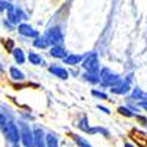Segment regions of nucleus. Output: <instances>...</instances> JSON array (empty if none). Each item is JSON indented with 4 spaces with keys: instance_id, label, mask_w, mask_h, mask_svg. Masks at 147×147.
<instances>
[{
    "instance_id": "2",
    "label": "nucleus",
    "mask_w": 147,
    "mask_h": 147,
    "mask_svg": "<svg viewBox=\"0 0 147 147\" xmlns=\"http://www.w3.org/2000/svg\"><path fill=\"white\" fill-rule=\"evenodd\" d=\"M6 19L12 24V25H18L21 24V21L27 19V13L24 12L19 6H15L9 2H6Z\"/></svg>"
},
{
    "instance_id": "5",
    "label": "nucleus",
    "mask_w": 147,
    "mask_h": 147,
    "mask_svg": "<svg viewBox=\"0 0 147 147\" xmlns=\"http://www.w3.org/2000/svg\"><path fill=\"white\" fill-rule=\"evenodd\" d=\"M119 75L115 72H112L109 68H103L100 71V81L105 84V85H109V87H112L113 84H116L119 81Z\"/></svg>"
},
{
    "instance_id": "20",
    "label": "nucleus",
    "mask_w": 147,
    "mask_h": 147,
    "mask_svg": "<svg viewBox=\"0 0 147 147\" xmlns=\"http://www.w3.org/2000/svg\"><path fill=\"white\" fill-rule=\"evenodd\" d=\"M74 140H75V143L78 144V147H93L85 138L80 137V136H74Z\"/></svg>"
},
{
    "instance_id": "11",
    "label": "nucleus",
    "mask_w": 147,
    "mask_h": 147,
    "mask_svg": "<svg viewBox=\"0 0 147 147\" xmlns=\"http://www.w3.org/2000/svg\"><path fill=\"white\" fill-rule=\"evenodd\" d=\"M49 72L53 74L55 77H59L60 80H68L69 78V72L62 66H50L49 68Z\"/></svg>"
},
{
    "instance_id": "12",
    "label": "nucleus",
    "mask_w": 147,
    "mask_h": 147,
    "mask_svg": "<svg viewBox=\"0 0 147 147\" xmlns=\"http://www.w3.org/2000/svg\"><path fill=\"white\" fill-rule=\"evenodd\" d=\"M9 77L13 81H24L25 80V74H24L18 66H10L9 68Z\"/></svg>"
},
{
    "instance_id": "25",
    "label": "nucleus",
    "mask_w": 147,
    "mask_h": 147,
    "mask_svg": "<svg viewBox=\"0 0 147 147\" xmlns=\"http://www.w3.org/2000/svg\"><path fill=\"white\" fill-rule=\"evenodd\" d=\"M97 109H99V110H102L103 113H110V112H109V109H107V107H105V106H100V105H97Z\"/></svg>"
},
{
    "instance_id": "7",
    "label": "nucleus",
    "mask_w": 147,
    "mask_h": 147,
    "mask_svg": "<svg viewBox=\"0 0 147 147\" xmlns=\"http://www.w3.org/2000/svg\"><path fill=\"white\" fill-rule=\"evenodd\" d=\"M18 32L22 35V37H27V38H37L40 34L34 27H31L30 24H25V22H21L18 24Z\"/></svg>"
},
{
    "instance_id": "6",
    "label": "nucleus",
    "mask_w": 147,
    "mask_h": 147,
    "mask_svg": "<svg viewBox=\"0 0 147 147\" xmlns=\"http://www.w3.org/2000/svg\"><path fill=\"white\" fill-rule=\"evenodd\" d=\"M82 66L85 71H90V72H97L99 71V57H97V53L91 52L88 53V56L84 59V62H82Z\"/></svg>"
},
{
    "instance_id": "13",
    "label": "nucleus",
    "mask_w": 147,
    "mask_h": 147,
    "mask_svg": "<svg viewBox=\"0 0 147 147\" xmlns=\"http://www.w3.org/2000/svg\"><path fill=\"white\" fill-rule=\"evenodd\" d=\"M66 55H68V52L62 47V44H60V46H53V47L50 49V56H52V57H56V59H65Z\"/></svg>"
},
{
    "instance_id": "8",
    "label": "nucleus",
    "mask_w": 147,
    "mask_h": 147,
    "mask_svg": "<svg viewBox=\"0 0 147 147\" xmlns=\"http://www.w3.org/2000/svg\"><path fill=\"white\" fill-rule=\"evenodd\" d=\"M112 93L113 94H119V96H122V94H127L128 91H129V81L127 80V81H122V80H119L116 84H113L112 85Z\"/></svg>"
},
{
    "instance_id": "27",
    "label": "nucleus",
    "mask_w": 147,
    "mask_h": 147,
    "mask_svg": "<svg viewBox=\"0 0 147 147\" xmlns=\"http://www.w3.org/2000/svg\"><path fill=\"white\" fill-rule=\"evenodd\" d=\"M6 9V0H0V10Z\"/></svg>"
},
{
    "instance_id": "16",
    "label": "nucleus",
    "mask_w": 147,
    "mask_h": 147,
    "mask_svg": "<svg viewBox=\"0 0 147 147\" xmlns=\"http://www.w3.org/2000/svg\"><path fill=\"white\" fill-rule=\"evenodd\" d=\"M63 62L66 65H78L80 62H82V56L81 55H66V57L63 59Z\"/></svg>"
},
{
    "instance_id": "17",
    "label": "nucleus",
    "mask_w": 147,
    "mask_h": 147,
    "mask_svg": "<svg viewBox=\"0 0 147 147\" xmlns=\"http://www.w3.org/2000/svg\"><path fill=\"white\" fill-rule=\"evenodd\" d=\"M49 46H50V43L47 41V38L43 35V37H37V38H34V47L37 49H47Z\"/></svg>"
},
{
    "instance_id": "26",
    "label": "nucleus",
    "mask_w": 147,
    "mask_h": 147,
    "mask_svg": "<svg viewBox=\"0 0 147 147\" xmlns=\"http://www.w3.org/2000/svg\"><path fill=\"white\" fill-rule=\"evenodd\" d=\"M140 107L144 109L146 112H147V100H141V102H140Z\"/></svg>"
},
{
    "instance_id": "15",
    "label": "nucleus",
    "mask_w": 147,
    "mask_h": 147,
    "mask_svg": "<svg viewBox=\"0 0 147 147\" xmlns=\"http://www.w3.org/2000/svg\"><path fill=\"white\" fill-rule=\"evenodd\" d=\"M78 128H80V129H82L84 132H88V134H96V132H97V131H96V128H90L87 116H82V118H81V121L78 122Z\"/></svg>"
},
{
    "instance_id": "4",
    "label": "nucleus",
    "mask_w": 147,
    "mask_h": 147,
    "mask_svg": "<svg viewBox=\"0 0 147 147\" xmlns=\"http://www.w3.org/2000/svg\"><path fill=\"white\" fill-rule=\"evenodd\" d=\"M44 37L47 38V41L53 44V46H60L63 43V34L60 31L59 27H53V28H49L47 32L44 34Z\"/></svg>"
},
{
    "instance_id": "10",
    "label": "nucleus",
    "mask_w": 147,
    "mask_h": 147,
    "mask_svg": "<svg viewBox=\"0 0 147 147\" xmlns=\"http://www.w3.org/2000/svg\"><path fill=\"white\" fill-rule=\"evenodd\" d=\"M10 53H12V56H13L15 62H16L18 65H24V63L27 62V56H25V52H24L21 47H13V50H12Z\"/></svg>"
},
{
    "instance_id": "19",
    "label": "nucleus",
    "mask_w": 147,
    "mask_h": 147,
    "mask_svg": "<svg viewBox=\"0 0 147 147\" xmlns=\"http://www.w3.org/2000/svg\"><path fill=\"white\" fill-rule=\"evenodd\" d=\"M46 144H47V147H59L57 138H56V136H53V134H47L46 136Z\"/></svg>"
},
{
    "instance_id": "18",
    "label": "nucleus",
    "mask_w": 147,
    "mask_h": 147,
    "mask_svg": "<svg viewBox=\"0 0 147 147\" xmlns=\"http://www.w3.org/2000/svg\"><path fill=\"white\" fill-rule=\"evenodd\" d=\"M84 80L85 81H88L91 84H97V82H100V75H97V72H90L87 71L84 74Z\"/></svg>"
},
{
    "instance_id": "1",
    "label": "nucleus",
    "mask_w": 147,
    "mask_h": 147,
    "mask_svg": "<svg viewBox=\"0 0 147 147\" xmlns=\"http://www.w3.org/2000/svg\"><path fill=\"white\" fill-rule=\"evenodd\" d=\"M3 132H5V137L6 140L13 146V147H18L19 141H21V131H19V127L12 121H7L6 124L2 127Z\"/></svg>"
},
{
    "instance_id": "28",
    "label": "nucleus",
    "mask_w": 147,
    "mask_h": 147,
    "mask_svg": "<svg viewBox=\"0 0 147 147\" xmlns=\"http://www.w3.org/2000/svg\"><path fill=\"white\" fill-rule=\"evenodd\" d=\"M124 147H136V146L131 144V143H125V146H124Z\"/></svg>"
},
{
    "instance_id": "24",
    "label": "nucleus",
    "mask_w": 147,
    "mask_h": 147,
    "mask_svg": "<svg viewBox=\"0 0 147 147\" xmlns=\"http://www.w3.org/2000/svg\"><path fill=\"white\" fill-rule=\"evenodd\" d=\"M5 47H7V50L9 52H12L13 50V47H15V43H13V40H5Z\"/></svg>"
},
{
    "instance_id": "14",
    "label": "nucleus",
    "mask_w": 147,
    "mask_h": 147,
    "mask_svg": "<svg viewBox=\"0 0 147 147\" xmlns=\"http://www.w3.org/2000/svg\"><path fill=\"white\" fill-rule=\"evenodd\" d=\"M27 60H28L31 65H35V66H38V65H43V63H44V59L41 57V55L35 53V52H28Z\"/></svg>"
},
{
    "instance_id": "3",
    "label": "nucleus",
    "mask_w": 147,
    "mask_h": 147,
    "mask_svg": "<svg viewBox=\"0 0 147 147\" xmlns=\"http://www.w3.org/2000/svg\"><path fill=\"white\" fill-rule=\"evenodd\" d=\"M21 143L24 144V147H35V141H34V131L27 125V124H21Z\"/></svg>"
},
{
    "instance_id": "22",
    "label": "nucleus",
    "mask_w": 147,
    "mask_h": 147,
    "mask_svg": "<svg viewBox=\"0 0 147 147\" xmlns=\"http://www.w3.org/2000/svg\"><path fill=\"white\" fill-rule=\"evenodd\" d=\"M118 112H119L121 115H124V116H127V118H132V116H134V113L131 112V110H129L128 107H124V106H121V107L118 109Z\"/></svg>"
},
{
    "instance_id": "23",
    "label": "nucleus",
    "mask_w": 147,
    "mask_h": 147,
    "mask_svg": "<svg viewBox=\"0 0 147 147\" xmlns=\"http://www.w3.org/2000/svg\"><path fill=\"white\" fill-rule=\"evenodd\" d=\"M91 94H93L94 97H97V99H102V100H106V99H107V94L103 93V91H99V90H93Z\"/></svg>"
},
{
    "instance_id": "9",
    "label": "nucleus",
    "mask_w": 147,
    "mask_h": 147,
    "mask_svg": "<svg viewBox=\"0 0 147 147\" xmlns=\"http://www.w3.org/2000/svg\"><path fill=\"white\" fill-rule=\"evenodd\" d=\"M34 141H35V147H47L46 144V134L41 128H34Z\"/></svg>"
},
{
    "instance_id": "21",
    "label": "nucleus",
    "mask_w": 147,
    "mask_h": 147,
    "mask_svg": "<svg viewBox=\"0 0 147 147\" xmlns=\"http://www.w3.org/2000/svg\"><path fill=\"white\" fill-rule=\"evenodd\" d=\"M132 97H134L136 100H141V99H147V94L143 93L140 88H134V90H132Z\"/></svg>"
}]
</instances>
